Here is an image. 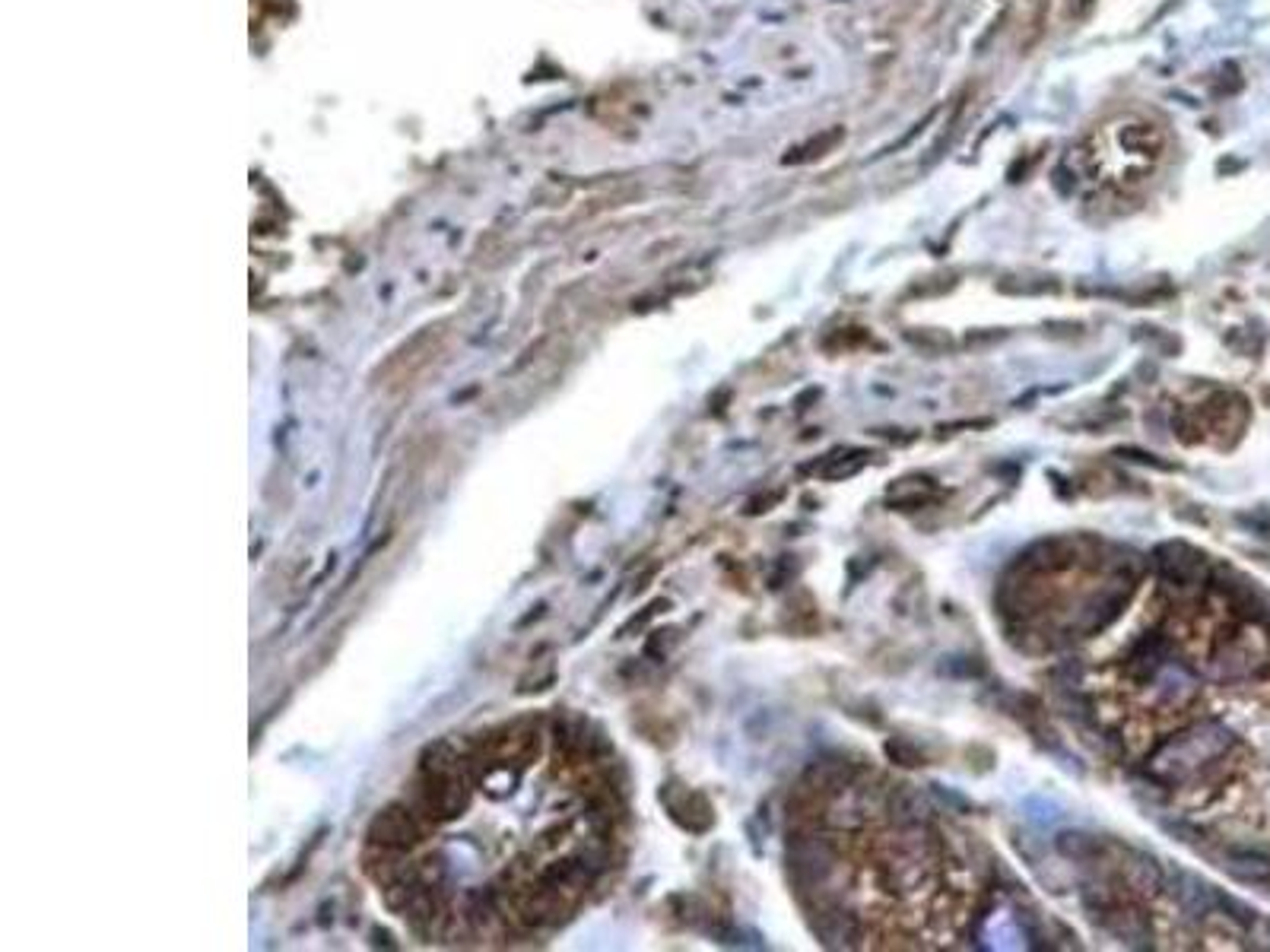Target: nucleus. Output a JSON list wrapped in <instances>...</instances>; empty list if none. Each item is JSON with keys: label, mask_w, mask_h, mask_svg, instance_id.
Instances as JSON below:
<instances>
[{"label": "nucleus", "mask_w": 1270, "mask_h": 952, "mask_svg": "<svg viewBox=\"0 0 1270 952\" xmlns=\"http://www.w3.org/2000/svg\"><path fill=\"white\" fill-rule=\"evenodd\" d=\"M1229 746H1233L1229 731H1223L1217 724H1204L1191 733L1166 740L1163 746L1147 758V775L1153 781H1159V784H1179V781L1188 778L1191 771H1197L1200 765L1220 758Z\"/></svg>", "instance_id": "nucleus-1"}, {"label": "nucleus", "mask_w": 1270, "mask_h": 952, "mask_svg": "<svg viewBox=\"0 0 1270 952\" xmlns=\"http://www.w3.org/2000/svg\"><path fill=\"white\" fill-rule=\"evenodd\" d=\"M429 832V825L420 819L410 803H394V807L382 810L369 825V845L385 848V851H400V854H410L416 845L423 841V835Z\"/></svg>", "instance_id": "nucleus-2"}, {"label": "nucleus", "mask_w": 1270, "mask_h": 952, "mask_svg": "<svg viewBox=\"0 0 1270 952\" xmlns=\"http://www.w3.org/2000/svg\"><path fill=\"white\" fill-rule=\"evenodd\" d=\"M1153 562H1156L1159 575L1166 578V584L1175 587H1191L1200 584L1207 575V562L1197 549H1191L1188 543H1163L1156 546L1153 553Z\"/></svg>", "instance_id": "nucleus-3"}, {"label": "nucleus", "mask_w": 1270, "mask_h": 952, "mask_svg": "<svg viewBox=\"0 0 1270 952\" xmlns=\"http://www.w3.org/2000/svg\"><path fill=\"white\" fill-rule=\"evenodd\" d=\"M1229 870V877L1242 879V882H1270V857L1254 854V851H1233L1223 864Z\"/></svg>", "instance_id": "nucleus-4"}, {"label": "nucleus", "mask_w": 1270, "mask_h": 952, "mask_svg": "<svg viewBox=\"0 0 1270 952\" xmlns=\"http://www.w3.org/2000/svg\"><path fill=\"white\" fill-rule=\"evenodd\" d=\"M937 495V486H934V479H927V476H912V479H902V483H896L893 489H889V502L893 505H899L905 508V512H915V508L921 505H927Z\"/></svg>", "instance_id": "nucleus-5"}, {"label": "nucleus", "mask_w": 1270, "mask_h": 952, "mask_svg": "<svg viewBox=\"0 0 1270 952\" xmlns=\"http://www.w3.org/2000/svg\"><path fill=\"white\" fill-rule=\"evenodd\" d=\"M842 141H845V127L823 130V134L810 137V141L804 143V146H797V150H791V156H788L785 162H813V159L826 156V153H832Z\"/></svg>", "instance_id": "nucleus-6"}, {"label": "nucleus", "mask_w": 1270, "mask_h": 952, "mask_svg": "<svg viewBox=\"0 0 1270 952\" xmlns=\"http://www.w3.org/2000/svg\"><path fill=\"white\" fill-rule=\"evenodd\" d=\"M1058 848L1064 851L1067 857H1076V861H1087V857H1096L1099 851H1102V841L1089 838V835H1080V832H1064V835L1058 838Z\"/></svg>", "instance_id": "nucleus-7"}, {"label": "nucleus", "mask_w": 1270, "mask_h": 952, "mask_svg": "<svg viewBox=\"0 0 1270 952\" xmlns=\"http://www.w3.org/2000/svg\"><path fill=\"white\" fill-rule=\"evenodd\" d=\"M867 458H871V454H867V451H851L845 461H842L839 454H830V467H823V470H819V474H823L826 479L855 476L858 470H861L864 463H867Z\"/></svg>", "instance_id": "nucleus-8"}, {"label": "nucleus", "mask_w": 1270, "mask_h": 952, "mask_svg": "<svg viewBox=\"0 0 1270 952\" xmlns=\"http://www.w3.org/2000/svg\"><path fill=\"white\" fill-rule=\"evenodd\" d=\"M886 753L893 756V758H899L902 765H918V762H925L918 749H912L905 740H889V743H886Z\"/></svg>", "instance_id": "nucleus-9"}, {"label": "nucleus", "mask_w": 1270, "mask_h": 952, "mask_svg": "<svg viewBox=\"0 0 1270 952\" xmlns=\"http://www.w3.org/2000/svg\"><path fill=\"white\" fill-rule=\"evenodd\" d=\"M1118 454H1121V458H1130V461H1137V463H1150V467H1163V470H1169V463L1156 461V458H1153V454H1143V451H1137V448H1121Z\"/></svg>", "instance_id": "nucleus-10"}, {"label": "nucleus", "mask_w": 1270, "mask_h": 952, "mask_svg": "<svg viewBox=\"0 0 1270 952\" xmlns=\"http://www.w3.org/2000/svg\"><path fill=\"white\" fill-rule=\"evenodd\" d=\"M1089 4H1093V0H1080V10H1089Z\"/></svg>", "instance_id": "nucleus-11"}]
</instances>
